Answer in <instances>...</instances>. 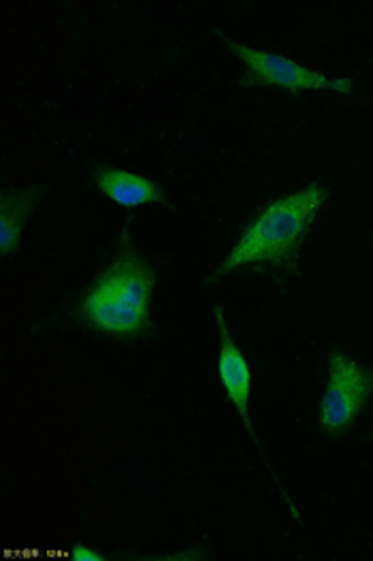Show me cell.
<instances>
[{"mask_svg":"<svg viewBox=\"0 0 373 561\" xmlns=\"http://www.w3.org/2000/svg\"><path fill=\"white\" fill-rule=\"evenodd\" d=\"M373 405V365L343 346H331L323 359L316 427L325 438H343Z\"/></svg>","mask_w":373,"mask_h":561,"instance_id":"obj_3","label":"cell"},{"mask_svg":"<svg viewBox=\"0 0 373 561\" xmlns=\"http://www.w3.org/2000/svg\"><path fill=\"white\" fill-rule=\"evenodd\" d=\"M331 203V186L320 180L267 201L209 270L203 286L215 288L222 282L244 278L289 284L301 272Z\"/></svg>","mask_w":373,"mask_h":561,"instance_id":"obj_1","label":"cell"},{"mask_svg":"<svg viewBox=\"0 0 373 561\" xmlns=\"http://www.w3.org/2000/svg\"><path fill=\"white\" fill-rule=\"evenodd\" d=\"M156 304L159 267L125 236L71 301L69 319L88 335L135 346L154 331Z\"/></svg>","mask_w":373,"mask_h":561,"instance_id":"obj_2","label":"cell"},{"mask_svg":"<svg viewBox=\"0 0 373 561\" xmlns=\"http://www.w3.org/2000/svg\"><path fill=\"white\" fill-rule=\"evenodd\" d=\"M213 329H215V340H218L215 374H218V382L222 387V393H224V398L229 401L233 414L237 416L240 425L244 427L249 442L258 450V457L265 461V468L271 474V481L276 484L282 502L289 506L294 522H301V517H299V513H296V508L292 504L291 495L284 491V484L276 477V470H273L271 461L267 459V450H265V444H263V438L258 434L256 419H254V378H252V365H249L246 353L242 351V344L233 335V329L229 324V319H226V312H224L222 304L213 306Z\"/></svg>","mask_w":373,"mask_h":561,"instance_id":"obj_4","label":"cell"},{"mask_svg":"<svg viewBox=\"0 0 373 561\" xmlns=\"http://www.w3.org/2000/svg\"><path fill=\"white\" fill-rule=\"evenodd\" d=\"M92 184L105 199L130 209H156L168 203L165 188L150 175L116 164H98L92 171Z\"/></svg>","mask_w":373,"mask_h":561,"instance_id":"obj_6","label":"cell"},{"mask_svg":"<svg viewBox=\"0 0 373 561\" xmlns=\"http://www.w3.org/2000/svg\"><path fill=\"white\" fill-rule=\"evenodd\" d=\"M372 265H373V236H372Z\"/></svg>","mask_w":373,"mask_h":561,"instance_id":"obj_10","label":"cell"},{"mask_svg":"<svg viewBox=\"0 0 373 561\" xmlns=\"http://www.w3.org/2000/svg\"><path fill=\"white\" fill-rule=\"evenodd\" d=\"M42 193L31 186H13L0 199V252L11 259L20 252L26 229L37 214Z\"/></svg>","mask_w":373,"mask_h":561,"instance_id":"obj_7","label":"cell"},{"mask_svg":"<svg viewBox=\"0 0 373 561\" xmlns=\"http://www.w3.org/2000/svg\"><path fill=\"white\" fill-rule=\"evenodd\" d=\"M73 556H75V558H78V560H85V561L103 560V553H101V551H96V549H90V547H80V549H75V551H73Z\"/></svg>","mask_w":373,"mask_h":561,"instance_id":"obj_8","label":"cell"},{"mask_svg":"<svg viewBox=\"0 0 373 561\" xmlns=\"http://www.w3.org/2000/svg\"><path fill=\"white\" fill-rule=\"evenodd\" d=\"M231 54L242 62L244 73L254 85L291 94H327L350 96L357 90V81L350 76H331L318 69L305 67L284 54L252 47L242 41L226 39Z\"/></svg>","mask_w":373,"mask_h":561,"instance_id":"obj_5","label":"cell"},{"mask_svg":"<svg viewBox=\"0 0 373 561\" xmlns=\"http://www.w3.org/2000/svg\"><path fill=\"white\" fill-rule=\"evenodd\" d=\"M370 440H372V444H373V427H372V432H370Z\"/></svg>","mask_w":373,"mask_h":561,"instance_id":"obj_9","label":"cell"}]
</instances>
